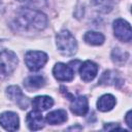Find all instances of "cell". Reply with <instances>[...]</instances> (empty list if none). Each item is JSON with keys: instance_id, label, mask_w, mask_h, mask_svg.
Returning a JSON list of instances; mask_svg holds the SVG:
<instances>
[{"instance_id": "obj_1", "label": "cell", "mask_w": 132, "mask_h": 132, "mask_svg": "<svg viewBox=\"0 0 132 132\" xmlns=\"http://www.w3.org/2000/svg\"><path fill=\"white\" fill-rule=\"evenodd\" d=\"M15 26L24 31H41L47 26V18L39 10L22 8L15 16Z\"/></svg>"}, {"instance_id": "obj_2", "label": "cell", "mask_w": 132, "mask_h": 132, "mask_svg": "<svg viewBox=\"0 0 132 132\" xmlns=\"http://www.w3.org/2000/svg\"><path fill=\"white\" fill-rule=\"evenodd\" d=\"M56 43L59 52L64 56H73L77 51V42L68 30H62L57 34Z\"/></svg>"}, {"instance_id": "obj_3", "label": "cell", "mask_w": 132, "mask_h": 132, "mask_svg": "<svg viewBox=\"0 0 132 132\" xmlns=\"http://www.w3.org/2000/svg\"><path fill=\"white\" fill-rule=\"evenodd\" d=\"M18 66L16 55L9 50H0V79L9 76Z\"/></svg>"}, {"instance_id": "obj_4", "label": "cell", "mask_w": 132, "mask_h": 132, "mask_svg": "<svg viewBox=\"0 0 132 132\" xmlns=\"http://www.w3.org/2000/svg\"><path fill=\"white\" fill-rule=\"evenodd\" d=\"M47 62V55L40 51H29L25 56V63L29 70L37 71Z\"/></svg>"}, {"instance_id": "obj_5", "label": "cell", "mask_w": 132, "mask_h": 132, "mask_svg": "<svg viewBox=\"0 0 132 132\" xmlns=\"http://www.w3.org/2000/svg\"><path fill=\"white\" fill-rule=\"evenodd\" d=\"M113 32H114V36L121 41L129 42L132 38V31L130 24L123 19H117L113 22Z\"/></svg>"}, {"instance_id": "obj_6", "label": "cell", "mask_w": 132, "mask_h": 132, "mask_svg": "<svg viewBox=\"0 0 132 132\" xmlns=\"http://www.w3.org/2000/svg\"><path fill=\"white\" fill-rule=\"evenodd\" d=\"M6 95L8 96V98L11 101H13L22 109H26L30 104L29 99L23 94V92L21 91V89L18 86L8 87L6 89Z\"/></svg>"}, {"instance_id": "obj_7", "label": "cell", "mask_w": 132, "mask_h": 132, "mask_svg": "<svg viewBox=\"0 0 132 132\" xmlns=\"http://www.w3.org/2000/svg\"><path fill=\"white\" fill-rule=\"evenodd\" d=\"M53 74L60 81H70L74 77L73 68L64 63H57L53 68Z\"/></svg>"}, {"instance_id": "obj_8", "label": "cell", "mask_w": 132, "mask_h": 132, "mask_svg": "<svg viewBox=\"0 0 132 132\" xmlns=\"http://www.w3.org/2000/svg\"><path fill=\"white\" fill-rule=\"evenodd\" d=\"M19 117L15 112L5 111L0 114V126L7 131H15L19 129Z\"/></svg>"}, {"instance_id": "obj_9", "label": "cell", "mask_w": 132, "mask_h": 132, "mask_svg": "<svg viewBox=\"0 0 132 132\" xmlns=\"http://www.w3.org/2000/svg\"><path fill=\"white\" fill-rule=\"evenodd\" d=\"M98 72V65L93 61H86L79 67V74L82 80L91 81L93 80Z\"/></svg>"}, {"instance_id": "obj_10", "label": "cell", "mask_w": 132, "mask_h": 132, "mask_svg": "<svg viewBox=\"0 0 132 132\" xmlns=\"http://www.w3.org/2000/svg\"><path fill=\"white\" fill-rule=\"evenodd\" d=\"M26 122H27V126L30 130L32 131H37L40 130L41 128H43V118L40 113V111L33 109L32 111H30L27 114L26 118Z\"/></svg>"}, {"instance_id": "obj_11", "label": "cell", "mask_w": 132, "mask_h": 132, "mask_svg": "<svg viewBox=\"0 0 132 132\" xmlns=\"http://www.w3.org/2000/svg\"><path fill=\"white\" fill-rule=\"evenodd\" d=\"M89 109V104H88V99L85 96H78L75 99H72L71 105H70V110L72 113L76 116H85L88 112Z\"/></svg>"}, {"instance_id": "obj_12", "label": "cell", "mask_w": 132, "mask_h": 132, "mask_svg": "<svg viewBox=\"0 0 132 132\" xmlns=\"http://www.w3.org/2000/svg\"><path fill=\"white\" fill-rule=\"evenodd\" d=\"M54 105V100L48 96H37L32 100L33 109L43 111Z\"/></svg>"}, {"instance_id": "obj_13", "label": "cell", "mask_w": 132, "mask_h": 132, "mask_svg": "<svg viewBox=\"0 0 132 132\" xmlns=\"http://www.w3.org/2000/svg\"><path fill=\"white\" fill-rule=\"evenodd\" d=\"M45 120L51 125H60L67 121V112L64 109H57L47 113Z\"/></svg>"}, {"instance_id": "obj_14", "label": "cell", "mask_w": 132, "mask_h": 132, "mask_svg": "<svg viewBox=\"0 0 132 132\" xmlns=\"http://www.w3.org/2000/svg\"><path fill=\"white\" fill-rule=\"evenodd\" d=\"M116 105V98L111 94H105L97 101V108L100 111H109Z\"/></svg>"}, {"instance_id": "obj_15", "label": "cell", "mask_w": 132, "mask_h": 132, "mask_svg": "<svg viewBox=\"0 0 132 132\" xmlns=\"http://www.w3.org/2000/svg\"><path fill=\"white\" fill-rule=\"evenodd\" d=\"M44 82H45V80H44L43 76H41V75H33V76H29L28 78L25 79L24 86L28 91L32 92V91L38 90L41 87H43Z\"/></svg>"}, {"instance_id": "obj_16", "label": "cell", "mask_w": 132, "mask_h": 132, "mask_svg": "<svg viewBox=\"0 0 132 132\" xmlns=\"http://www.w3.org/2000/svg\"><path fill=\"white\" fill-rule=\"evenodd\" d=\"M84 40L91 45H100L104 42L105 38H104V35L99 32L89 31L84 35Z\"/></svg>"}, {"instance_id": "obj_17", "label": "cell", "mask_w": 132, "mask_h": 132, "mask_svg": "<svg viewBox=\"0 0 132 132\" xmlns=\"http://www.w3.org/2000/svg\"><path fill=\"white\" fill-rule=\"evenodd\" d=\"M128 54L126 52H123L121 48H114L111 54V58L114 63L117 64H123L128 59Z\"/></svg>"}, {"instance_id": "obj_18", "label": "cell", "mask_w": 132, "mask_h": 132, "mask_svg": "<svg viewBox=\"0 0 132 132\" xmlns=\"http://www.w3.org/2000/svg\"><path fill=\"white\" fill-rule=\"evenodd\" d=\"M116 81H117L116 72L108 70V71H105L102 74V76L99 80V84H101V85H111V84H114Z\"/></svg>"}, {"instance_id": "obj_19", "label": "cell", "mask_w": 132, "mask_h": 132, "mask_svg": "<svg viewBox=\"0 0 132 132\" xmlns=\"http://www.w3.org/2000/svg\"><path fill=\"white\" fill-rule=\"evenodd\" d=\"M103 129H104V130H114V129H121V127H120L118 124L110 123V124H106V125H104Z\"/></svg>"}, {"instance_id": "obj_20", "label": "cell", "mask_w": 132, "mask_h": 132, "mask_svg": "<svg viewBox=\"0 0 132 132\" xmlns=\"http://www.w3.org/2000/svg\"><path fill=\"white\" fill-rule=\"evenodd\" d=\"M131 114H132V112H131V110H129L127 112V114H126V118H125V121H126L127 125L129 126V128H132V120H131L132 116Z\"/></svg>"}, {"instance_id": "obj_21", "label": "cell", "mask_w": 132, "mask_h": 132, "mask_svg": "<svg viewBox=\"0 0 132 132\" xmlns=\"http://www.w3.org/2000/svg\"><path fill=\"white\" fill-rule=\"evenodd\" d=\"M70 129H76V128H75V127H70V128H69L68 130H70ZM77 129H79V130H81L82 128H81V127H77Z\"/></svg>"}, {"instance_id": "obj_22", "label": "cell", "mask_w": 132, "mask_h": 132, "mask_svg": "<svg viewBox=\"0 0 132 132\" xmlns=\"http://www.w3.org/2000/svg\"><path fill=\"white\" fill-rule=\"evenodd\" d=\"M19 1H21V2H28V1H32V2H33V0H19ZM34 1H37V0H34Z\"/></svg>"}]
</instances>
